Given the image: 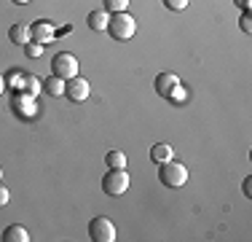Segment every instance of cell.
I'll return each instance as SVG.
<instances>
[{
    "label": "cell",
    "mask_w": 252,
    "mask_h": 242,
    "mask_svg": "<svg viewBox=\"0 0 252 242\" xmlns=\"http://www.w3.org/2000/svg\"><path fill=\"white\" fill-rule=\"evenodd\" d=\"M3 92H5V78L0 76V94H3Z\"/></svg>",
    "instance_id": "23"
},
{
    "label": "cell",
    "mask_w": 252,
    "mask_h": 242,
    "mask_svg": "<svg viewBox=\"0 0 252 242\" xmlns=\"http://www.w3.org/2000/svg\"><path fill=\"white\" fill-rule=\"evenodd\" d=\"M43 48H46L43 43H35V40H30V43L25 46V54H27L30 59H38L40 54H43Z\"/></svg>",
    "instance_id": "17"
},
{
    "label": "cell",
    "mask_w": 252,
    "mask_h": 242,
    "mask_svg": "<svg viewBox=\"0 0 252 242\" xmlns=\"http://www.w3.org/2000/svg\"><path fill=\"white\" fill-rule=\"evenodd\" d=\"M22 83H25V94H30V97H35V94L40 92V89H43V86H40V81H38L35 76H22L19 86H22Z\"/></svg>",
    "instance_id": "15"
},
{
    "label": "cell",
    "mask_w": 252,
    "mask_h": 242,
    "mask_svg": "<svg viewBox=\"0 0 252 242\" xmlns=\"http://www.w3.org/2000/svg\"><path fill=\"white\" fill-rule=\"evenodd\" d=\"M89 237L94 242H113L116 240V226H113L110 218L105 215H97L89 221Z\"/></svg>",
    "instance_id": "5"
},
{
    "label": "cell",
    "mask_w": 252,
    "mask_h": 242,
    "mask_svg": "<svg viewBox=\"0 0 252 242\" xmlns=\"http://www.w3.org/2000/svg\"><path fill=\"white\" fill-rule=\"evenodd\" d=\"M102 191L110 194V197H121L129 191V172L126 169H107L105 178H102Z\"/></svg>",
    "instance_id": "3"
},
{
    "label": "cell",
    "mask_w": 252,
    "mask_h": 242,
    "mask_svg": "<svg viewBox=\"0 0 252 242\" xmlns=\"http://www.w3.org/2000/svg\"><path fill=\"white\" fill-rule=\"evenodd\" d=\"M43 92L46 94H51V97H64V81L62 78H57V76H49V78H43Z\"/></svg>",
    "instance_id": "12"
},
{
    "label": "cell",
    "mask_w": 252,
    "mask_h": 242,
    "mask_svg": "<svg viewBox=\"0 0 252 242\" xmlns=\"http://www.w3.org/2000/svg\"><path fill=\"white\" fill-rule=\"evenodd\" d=\"M158 180L166 186V189H180V186L188 183V167L180 164V161H175V159L161 161V167H158Z\"/></svg>",
    "instance_id": "2"
},
{
    "label": "cell",
    "mask_w": 252,
    "mask_h": 242,
    "mask_svg": "<svg viewBox=\"0 0 252 242\" xmlns=\"http://www.w3.org/2000/svg\"><path fill=\"white\" fill-rule=\"evenodd\" d=\"M233 3H236V5H242L244 11H250V0H233Z\"/></svg>",
    "instance_id": "22"
},
{
    "label": "cell",
    "mask_w": 252,
    "mask_h": 242,
    "mask_svg": "<svg viewBox=\"0 0 252 242\" xmlns=\"http://www.w3.org/2000/svg\"><path fill=\"white\" fill-rule=\"evenodd\" d=\"M105 11H107V14H121V11H129V0H105Z\"/></svg>",
    "instance_id": "16"
},
{
    "label": "cell",
    "mask_w": 252,
    "mask_h": 242,
    "mask_svg": "<svg viewBox=\"0 0 252 242\" xmlns=\"http://www.w3.org/2000/svg\"><path fill=\"white\" fill-rule=\"evenodd\" d=\"M8 199H11L8 189H5V186H0V207H5V204H8Z\"/></svg>",
    "instance_id": "20"
},
{
    "label": "cell",
    "mask_w": 252,
    "mask_h": 242,
    "mask_svg": "<svg viewBox=\"0 0 252 242\" xmlns=\"http://www.w3.org/2000/svg\"><path fill=\"white\" fill-rule=\"evenodd\" d=\"M54 35H57V27H54V22L38 19V22L30 24V40H35V43L49 46L51 40H54Z\"/></svg>",
    "instance_id": "7"
},
{
    "label": "cell",
    "mask_w": 252,
    "mask_h": 242,
    "mask_svg": "<svg viewBox=\"0 0 252 242\" xmlns=\"http://www.w3.org/2000/svg\"><path fill=\"white\" fill-rule=\"evenodd\" d=\"M172 156H175V148H172L169 143H158V145H153V148H151V159L158 161V164H161V161H169Z\"/></svg>",
    "instance_id": "13"
},
{
    "label": "cell",
    "mask_w": 252,
    "mask_h": 242,
    "mask_svg": "<svg viewBox=\"0 0 252 242\" xmlns=\"http://www.w3.org/2000/svg\"><path fill=\"white\" fill-rule=\"evenodd\" d=\"M180 86H183V83H180V78L175 73H158V76H156V92L161 97H166V100H169Z\"/></svg>",
    "instance_id": "8"
},
{
    "label": "cell",
    "mask_w": 252,
    "mask_h": 242,
    "mask_svg": "<svg viewBox=\"0 0 252 242\" xmlns=\"http://www.w3.org/2000/svg\"><path fill=\"white\" fill-rule=\"evenodd\" d=\"M239 24H242V30H244V33H252V19H250V11H244V14H242V19H239Z\"/></svg>",
    "instance_id": "19"
},
{
    "label": "cell",
    "mask_w": 252,
    "mask_h": 242,
    "mask_svg": "<svg viewBox=\"0 0 252 242\" xmlns=\"http://www.w3.org/2000/svg\"><path fill=\"white\" fill-rule=\"evenodd\" d=\"M242 189H244V197H252V178L244 180V186H242Z\"/></svg>",
    "instance_id": "21"
},
{
    "label": "cell",
    "mask_w": 252,
    "mask_h": 242,
    "mask_svg": "<svg viewBox=\"0 0 252 242\" xmlns=\"http://www.w3.org/2000/svg\"><path fill=\"white\" fill-rule=\"evenodd\" d=\"M3 242H30V234L22 223H11L3 229Z\"/></svg>",
    "instance_id": "10"
},
{
    "label": "cell",
    "mask_w": 252,
    "mask_h": 242,
    "mask_svg": "<svg viewBox=\"0 0 252 242\" xmlns=\"http://www.w3.org/2000/svg\"><path fill=\"white\" fill-rule=\"evenodd\" d=\"M51 76L62 78V81H67V78L78 76V59H75V54L59 51L57 57L51 59Z\"/></svg>",
    "instance_id": "4"
},
{
    "label": "cell",
    "mask_w": 252,
    "mask_h": 242,
    "mask_svg": "<svg viewBox=\"0 0 252 242\" xmlns=\"http://www.w3.org/2000/svg\"><path fill=\"white\" fill-rule=\"evenodd\" d=\"M107 19H110L107 11H89L86 24L94 30V33H105V30H107Z\"/></svg>",
    "instance_id": "11"
},
{
    "label": "cell",
    "mask_w": 252,
    "mask_h": 242,
    "mask_svg": "<svg viewBox=\"0 0 252 242\" xmlns=\"http://www.w3.org/2000/svg\"><path fill=\"white\" fill-rule=\"evenodd\" d=\"M0 180H3V169H0Z\"/></svg>",
    "instance_id": "25"
},
{
    "label": "cell",
    "mask_w": 252,
    "mask_h": 242,
    "mask_svg": "<svg viewBox=\"0 0 252 242\" xmlns=\"http://www.w3.org/2000/svg\"><path fill=\"white\" fill-rule=\"evenodd\" d=\"M161 3H164V8H169V11H185L190 0H161Z\"/></svg>",
    "instance_id": "18"
},
{
    "label": "cell",
    "mask_w": 252,
    "mask_h": 242,
    "mask_svg": "<svg viewBox=\"0 0 252 242\" xmlns=\"http://www.w3.org/2000/svg\"><path fill=\"white\" fill-rule=\"evenodd\" d=\"M105 164L107 169H126V154L124 151H107Z\"/></svg>",
    "instance_id": "14"
},
{
    "label": "cell",
    "mask_w": 252,
    "mask_h": 242,
    "mask_svg": "<svg viewBox=\"0 0 252 242\" xmlns=\"http://www.w3.org/2000/svg\"><path fill=\"white\" fill-rule=\"evenodd\" d=\"M107 33H110V38L118 40V43H124V40H129V38H134V33H137L134 16H131L129 11H121V14H110V19H107Z\"/></svg>",
    "instance_id": "1"
},
{
    "label": "cell",
    "mask_w": 252,
    "mask_h": 242,
    "mask_svg": "<svg viewBox=\"0 0 252 242\" xmlns=\"http://www.w3.org/2000/svg\"><path fill=\"white\" fill-rule=\"evenodd\" d=\"M11 3H14V5H27L30 0H11Z\"/></svg>",
    "instance_id": "24"
},
{
    "label": "cell",
    "mask_w": 252,
    "mask_h": 242,
    "mask_svg": "<svg viewBox=\"0 0 252 242\" xmlns=\"http://www.w3.org/2000/svg\"><path fill=\"white\" fill-rule=\"evenodd\" d=\"M89 92H92V86H89V81L81 76H73V78L64 81V97H67L70 102H83L89 97Z\"/></svg>",
    "instance_id": "6"
},
{
    "label": "cell",
    "mask_w": 252,
    "mask_h": 242,
    "mask_svg": "<svg viewBox=\"0 0 252 242\" xmlns=\"http://www.w3.org/2000/svg\"><path fill=\"white\" fill-rule=\"evenodd\" d=\"M8 40H11V43H14V46H27L30 43V27H27V24H11V27H8Z\"/></svg>",
    "instance_id": "9"
}]
</instances>
